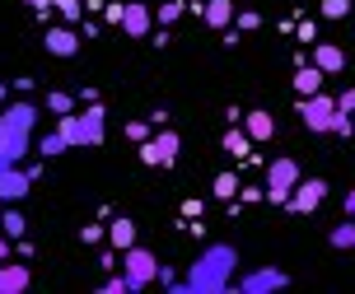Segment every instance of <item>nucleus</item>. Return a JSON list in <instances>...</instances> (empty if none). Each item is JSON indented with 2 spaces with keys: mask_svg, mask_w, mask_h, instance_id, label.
<instances>
[{
  "mask_svg": "<svg viewBox=\"0 0 355 294\" xmlns=\"http://www.w3.org/2000/svg\"><path fill=\"white\" fill-rule=\"evenodd\" d=\"M337 112H346V117H351V112H355V89H346V94H341V98H337Z\"/></svg>",
  "mask_w": 355,
  "mask_h": 294,
  "instance_id": "31",
  "label": "nucleus"
},
{
  "mask_svg": "<svg viewBox=\"0 0 355 294\" xmlns=\"http://www.w3.org/2000/svg\"><path fill=\"white\" fill-rule=\"evenodd\" d=\"M322 15L327 19H346L351 15V0H322Z\"/></svg>",
  "mask_w": 355,
  "mask_h": 294,
  "instance_id": "26",
  "label": "nucleus"
},
{
  "mask_svg": "<svg viewBox=\"0 0 355 294\" xmlns=\"http://www.w3.org/2000/svg\"><path fill=\"white\" fill-rule=\"evenodd\" d=\"M103 290L107 294H131V285H126V276H112V280H103Z\"/></svg>",
  "mask_w": 355,
  "mask_h": 294,
  "instance_id": "30",
  "label": "nucleus"
},
{
  "mask_svg": "<svg viewBox=\"0 0 355 294\" xmlns=\"http://www.w3.org/2000/svg\"><path fill=\"white\" fill-rule=\"evenodd\" d=\"M300 117H304V126H309V131H318V136H327V131H337V98H327V94H309V98H304L300 103Z\"/></svg>",
  "mask_w": 355,
  "mask_h": 294,
  "instance_id": "3",
  "label": "nucleus"
},
{
  "mask_svg": "<svg viewBox=\"0 0 355 294\" xmlns=\"http://www.w3.org/2000/svg\"><path fill=\"white\" fill-rule=\"evenodd\" d=\"M234 266H239V252L234 243H211L201 257L192 261L187 280H173L168 290H192V294H225L234 285Z\"/></svg>",
  "mask_w": 355,
  "mask_h": 294,
  "instance_id": "1",
  "label": "nucleus"
},
{
  "mask_svg": "<svg viewBox=\"0 0 355 294\" xmlns=\"http://www.w3.org/2000/svg\"><path fill=\"white\" fill-rule=\"evenodd\" d=\"M239 187H243V182H239V173H220V178H215V196H220V201H234V196H239Z\"/></svg>",
  "mask_w": 355,
  "mask_h": 294,
  "instance_id": "22",
  "label": "nucleus"
},
{
  "mask_svg": "<svg viewBox=\"0 0 355 294\" xmlns=\"http://www.w3.org/2000/svg\"><path fill=\"white\" fill-rule=\"evenodd\" d=\"M0 261H10V234H0Z\"/></svg>",
  "mask_w": 355,
  "mask_h": 294,
  "instance_id": "33",
  "label": "nucleus"
},
{
  "mask_svg": "<svg viewBox=\"0 0 355 294\" xmlns=\"http://www.w3.org/2000/svg\"><path fill=\"white\" fill-rule=\"evenodd\" d=\"M201 15H206L211 28H230V24H234V0H206Z\"/></svg>",
  "mask_w": 355,
  "mask_h": 294,
  "instance_id": "17",
  "label": "nucleus"
},
{
  "mask_svg": "<svg viewBox=\"0 0 355 294\" xmlns=\"http://www.w3.org/2000/svg\"><path fill=\"white\" fill-rule=\"evenodd\" d=\"M117 24H122L131 37H145V33H150V24H155V15H150V5L131 0V5H122V10H117Z\"/></svg>",
  "mask_w": 355,
  "mask_h": 294,
  "instance_id": "10",
  "label": "nucleus"
},
{
  "mask_svg": "<svg viewBox=\"0 0 355 294\" xmlns=\"http://www.w3.org/2000/svg\"><path fill=\"white\" fill-rule=\"evenodd\" d=\"M285 285H290V276L276 271V266H257V271H248V276L239 280L243 294H266V290H285Z\"/></svg>",
  "mask_w": 355,
  "mask_h": 294,
  "instance_id": "7",
  "label": "nucleus"
},
{
  "mask_svg": "<svg viewBox=\"0 0 355 294\" xmlns=\"http://www.w3.org/2000/svg\"><path fill=\"white\" fill-rule=\"evenodd\" d=\"M28 187H33V178L24 173L19 164L0 168V201H5V206H10V201H24V196H28Z\"/></svg>",
  "mask_w": 355,
  "mask_h": 294,
  "instance_id": "9",
  "label": "nucleus"
},
{
  "mask_svg": "<svg viewBox=\"0 0 355 294\" xmlns=\"http://www.w3.org/2000/svg\"><path fill=\"white\" fill-rule=\"evenodd\" d=\"M178 145H182V140H178V131H159L155 140H145L141 159H145V164H159V168H168V164L178 159Z\"/></svg>",
  "mask_w": 355,
  "mask_h": 294,
  "instance_id": "6",
  "label": "nucleus"
},
{
  "mask_svg": "<svg viewBox=\"0 0 355 294\" xmlns=\"http://www.w3.org/2000/svg\"><path fill=\"white\" fill-rule=\"evenodd\" d=\"M295 89H300V98L318 94V89H322V70H318V66H304L300 75H295Z\"/></svg>",
  "mask_w": 355,
  "mask_h": 294,
  "instance_id": "19",
  "label": "nucleus"
},
{
  "mask_svg": "<svg viewBox=\"0 0 355 294\" xmlns=\"http://www.w3.org/2000/svg\"><path fill=\"white\" fill-rule=\"evenodd\" d=\"M126 136H131V140H145V136H150V126H145V121H136V126H126Z\"/></svg>",
  "mask_w": 355,
  "mask_h": 294,
  "instance_id": "32",
  "label": "nucleus"
},
{
  "mask_svg": "<svg viewBox=\"0 0 355 294\" xmlns=\"http://www.w3.org/2000/svg\"><path fill=\"white\" fill-rule=\"evenodd\" d=\"M243 131H248V140H271L276 136V117L271 112H243Z\"/></svg>",
  "mask_w": 355,
  "mask_h": 294,
  "instance_id": "14",
  "label": "nucleus"
},
{
  "mask_svg": "<svg viewBox=\"0 0 355 294\" xmlns=\"http://www.w3.org/2000/svg\"><path fill=\"white\" fill-rule=\"evenodd\" d=\"M122 276H126V285H131V294L145 290L150 280H159V257L131 243V248H122Z\"/></svg>",
  "mask_w": 355,
  "mask_h": 294,
  "instance_id": "2",
  "label": "nucleus"
},
{
  "mask_svg": "<svg viewBox=\"0 0 355 294\" xmlns=\"http://www.w3.org/2000/svg\"><path fill=\"white\" fill-rule=\"evenodd\" d=\"M322 196H327V182H322V178H309V182L300 178V182L290 187V201H285V206L300 210V215H309V210L322 206Z\"/></svg>",
  "mask_w": 355,
  "mask_h": 294,
  "instance_id": "5",
  "label": "nucleus"
},
{
  "mask_svg": "<svg viewBox=\"0 0 355 294\" xmlns=\"http://www.w3.org/2000/svg\"><path fill=\"white\" fill-rule=\"evenodd\" d=\"M351 117H355V112H351ZM351 126H355V121H351Z\"/></svg>",
  "mask_w": 355,
  "mask_h": 294,
  "instance_id": "38",
  "label": "nucleus"
},
{
  "mask_svg": "<svg viewBox=\"0 0 355 294\" xmlns=\"http://www.w3.org/2000/svg\"><path fill=\"white\" fill-rule=\"evenodd\" d=\"M28 136H33V131H19L10 121H0V159H5V164H19V159L28 155Z\"/></svg>",
  "mask_w": 355,
  "mask_h": 294,
  "instance_id": "8",
  "label": "nucleus"
},
{
  "mask_svg": "<svg viewBox=\"0 0 355 294\" xmlns=\"http://www.w3.org/2000/svg\"><path fill=\"white\" fill-rule=\"evenodd\" d=\"M56 131H61V140H66V150H85V131H80V112H61V121H56Z\"/></svg>",
  "mask_w": 355,
  "mask_h": 294,
  "instance_id": "16",
  "label": "nucleus"
},
{
  "mask_svg": "<svg viewBox=\"0 0 355 294\" xmlns=\"http://www.w3.org/2000/svg\"><path fill=\"white\" fill-rule=\"evenodd\" d=\"M37 150H42L47 159H52V155H66V140H61V131H52V136H42V140H37Z\"/></svg>",
  "mask_w": 355,
  "mask_h": 294,
  "instance_id": "23",
  "label": "nucleus"
},
{
  "mask_svg": "<svg viewBox=\"0 0 355 294\" xmlns=\"http://www.w3.org/2000/svg\"><path fill=\"white\" fill-rule=\"evenodd\" d=\"M28 266L24 261H0V294H24L28 290Z\"/></svg>",
  "mask_w": 355,
  "mask_h": 294,
  "instance_id": "11",
  "label": "nucleus"
},
{
  "mask_svg": "<svg viewBox=\"0 0 355 294\" xmlns=\"http://www.w3.org/2000/svg\"><path fill=\"white\" fill-rule=\"evenodd\" d=\"M28 5H37V10H42V5H47V0H28Z\"/></svg>",
  "mask_w": 355,
  "mask_h": 294,
  "instance_id": "35",
  "label": "nucleus"
},
{
  "mask_svg": "<svg viewBox=\"0 0 355 294\" xmlns=\"http://www.w3.org/2000/svg\"><path fill=\"white\" fill-rule=\"evenodd\" d=\"M248 131H230V136H225V150H230V155H248Z\"/></svg>",
  "mask_w": 355,
  "mask_h": 294,
  "instance_id": "24",
  "label": "nucleus"
},
{
  "mask_svg": "<svg viewBox=\"0 0 355 294\" xmlns=\"http://www.w3.org/2000/svg\"><path fill=\"white\" fill-rule=\"evenodd\" d=\"M0 168H10V164H5V159H0Z\"/></svg>",
  "mask_w": 355,
  "mask_h": 294,
  "instance_id": "36",
  "label": "nucleus"
},
{
  "mask_svg": "<svg viewBox=\"0 0 355 294\" xmlns=\"http://www.w3.org/2000/svg\"><path fill=\"white\" fill-rule=\"evenodd\" d=\"M346 215L355 220V191H346Z\"/></svg>",
  "mask_w": 355,
  "mask_h": 294,
  "instance_id": "34",
  "label": "nucleus"
},
{
  "mask_svg": "<svg viewBox=\"0 0 355 294\" xmlns=\"http://www.w3.org/2000/svg\"><path fill=\"white\" fill-rule=\"evenodd\" d=\"M80 131H85V150L103 145V107H89V112H80Z\"/></svg>",
  "mask_w": 355,
  "mask_h": 294,
  "instance_id": "15",
  "label": "nucleus"
},
{
  "mask_svg": "<svg viewBox=\"0 0 355 294\" xmlns=\"http://www.w3.org/2000/svg\"><path fill=\"white\" fill-rule=\"evenodd\" d=\"M47 5H56L66 19H80V0H47Z\"/></svg>",
  "mask_w": 355,
  "mask_h": 294,
  "instance_id": "29",
  "label": "nucleus"
},
{
  "mask_svg": "<svg viewBox=\"0 0 355 294\" xmlns=\"http://www.w3.org/2000/svg\"><path fill=\"white\" fill-rule=\"evenodd\" d=\"M47 107H52V112H71L75 98H71V94H47Z\"/></svg>",
  "mask_w": 355,
  "mask_h": 294,
  "instance_id": "28",
  "label": "nucleus"
},
{
  "mask_svg": "<svg viewBox=\"0 0 355 294\" xmlns=\"http://www.w3.org/2000/svg\"><path fill=\"white\" fill-rule=\"evenodd\" d=\"M327 239H332V248H355V225H337Z\"/></svg>",
  "mask_w": 355,
  "mask_h": 294,
  "instance_id": "25",
  "label": "nucleus"
},
{
  "mask_svg": "<svg viewBox=\"0 0 355 294\" xmlns=\"http://www.w3.org/2000/svg\"><path fill=\"white\" fill-rule=\"evenodd\" d=\"M178 15H182V0H164L159 5V24H173Z\"/></svg>",
  "mask_w": 355,
  "mask_h": 294,
  "instance_id": "27",
  "label": "nucleus"
},
{
  "mask_svg": "<svg viewBox=\"0 0 355 294\" xmlns=\"http://www.w3.org/2000/svg\"><path fill=\"white\" fill-rule=\"evenodd\" d=\"M313 66H318L322 75H341V70H346V52L332 47V42H313Z\"/></svg>",
  "mask_w": 355,
  "mask_h": 294,
  "instance_id": "12",
  "label": "nucleus"
},
{
  "mask_svg": "<svg viewBox=\"0 0 355 294\" xmlns=\"http://www.w3.org/2000/svg\"><path fill=\"white\" fill-rule=\"evenodd\" d=\"M42 47L52 56H75L80 52V37H75L71 28H47V33H42Z\"/></svg>",
  "mask_w": 355,
  "mask_h": 294,
  "instance_id": "13",
  "label": "nucleus"
},
{
  "mask_svg": "<svg viewBox=\"0 0 355 294\" xmlns=\"http://www.w3.org/2000/svg\"><path fill=\"white\" fill-rule=\"evenodd\" d=\"M300 182V164L295 159H276L271 168H266V196L276 201V206H285L290 201V187Z\"/></svg>",
  "mask_w": 355,
  "mask_h": 294,
  "instance_id": "4",
  "label": "nucleus"
},
{
  "mask_svg": "<svg viewBox=\"0 0 355 294\" xmlns=\"http://www.w3.org/2000/svg\"><path fill=\"white\" fill-rule=\"evenodd\" d=\"M0 121H10V126H19V131H33V121H37V107H33V103H10Z\"/></svg>",
  "mask_w": 355,
  "mask_h": 294,
  "instance_id": "18",
  "label": "nucleus"
},
{
  "mask_svg": "<svg viewBox=\"0 0 355 294\" xmlns=\"http://www.w3.org/2000/svg\"><path fill=\"white\" fill-rule=\"evenodd\" d=\"M0 98H5V85H0Z\"/></svg>",
  "mask_w": 355,
  "mask_h": 294,
  "instance_id": "37",
  "label": "nucleus"
},
{
  "mask_svg": "<svg viewBox=\"0 0 355 294\" xmlns=\"http://www.w3.org/2000/svg\"><path fill=\"white\" fill-rule=\"evenodd\" d=\"M107 239H112V248H131L136 243V225L131 220H117V225L107 229Z\"/></svg>",
  "mask_w": 355,
  "mask_h": 294,
  "instance_id": "20",
  "label": "nucleus"
},
{
  "mask_svg": "<svg viewBox=\"0 0 355 294\" xmlns=\"http://www.w3.org/2000/svg\"><path fill=\"white\" fill-rule=\"evenodd\" d=\"M24 225H28V220H24L19 210H5V220H0V234H10V243H19V239H24Z\"/></svg>",
  "mask_w": 355,
  "mask_h": 294,
  "instance_id": "21",
  "label": "nucleus"
}]
</instances>
